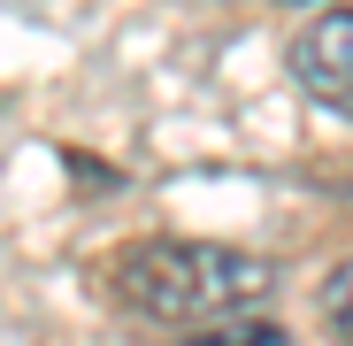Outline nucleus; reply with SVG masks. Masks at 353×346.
I'll return each instance as SVG.
<instances>
[{
	"mask_svg": "<svg viewBox=\"0 0 353 346\" xmlns=\"http://www.w3.org/2000/svg\"><path fill=\"white\" fill-rule=\"evenodd\" d=\"M269 285H276V269L261 254L215 247V239H154V247H131L115 262V293L146 323H169V331L246 323L269 300Z\"/></svg>",
	"mask_w": 353,
	"mask_h": 346,
	"instance_id": "obj_1",
	"label": "nucleus"
},
{
	"mask_svg": "<svg viewBox=\"0 0 353 346\" xmlns=\"http://www.w3.org/2000/svg\"><path fill=\"white\" fill-rule=\"evenodd\" d=\"M292 77H300L330 115L353 124V8H330V16H315L292 39Z\"/></svg>",
	"mask_w": 353,
	"mask_h": 346,
	"instance_id": "obj_2",
	"label": "nucleus"
},
{
	"mask_svg": "<svg viewBox=\"0 0 353 346\" xmlns=\"http://www.w3.org/2000/svg\"><path fill=\"white\" fill-rule=\"evenodd\" d=\"M192 346H292L269 316H246V323H223V331H200Z\"/></svg>",
	"mask_w": 353,
	"mask_h": 346,
	"instance_id": "obj_3",
	"label": "nucleus"
},
{
	"mask_svg": "<svg viewBox=\"0 0 353 346\" xmlns=\"http://www.w3.org/2000/svg\"><path fill=\"white\" fill-rule=\"evenodd\" d=\"M323 308H330V331L353 346V262H338V269H330V285H323Z\"/></svg>",
	"mask_w": 353,
	"mask_h": 346,
	"instance_id": "obj_4",
	"label": "nucleus"
}]
</instances>
